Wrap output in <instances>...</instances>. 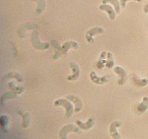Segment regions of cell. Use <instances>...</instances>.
<instances>
[{"instance_id": "cell-13", "label": "cell", "mask_w": 148, "mask_h": 139, "mask_svg": "<svg viewBox=\"0 0 148 139\" xmlns=\"http://www.w3.org/2000/svg\"><path fill=\"white\" fill-rule=\"evenodd\" d=\"M76 124L80 129L84 130H89L90 129H91L94 126L95 121L92 118H90L86 122H82L80 120H76Z\"/></svg>"}, {"instance_id": "cell-12", "label": "cell", "mask_w": 148, "mask_h": 139, "mask_svg": "<svg viewBox=\"0 0 148 139\" xmlns=\"http://www.w3.org/2000/svg\"><path fill=\"white\" fill-rule=\"evenodd\" d=\"M38 27L37 24H32V23H27L25 24H22L18 30V34L20 38L25 37V32L27 31V30H36Z\"/></svg>"}, {"instance_id": "cell-9", "label": "cell", "mask_w": 148, "mask_h": 139, "mask_svg": "<svg viewBox=\"0 0 148 139\" xmlns=\"http://www.w3.org/2000/svg\"><path fill=\"white\" fill-rule=\"evenodd\" d=\"M70 67H71V70H72L73 74H71V75L67 76V80L71 81V82L77 80L79 79V76H80V73H81L79 65L76 63H71L70 64Z\"/></svg>"}, {"instance_id": "cell-4", "label": "cell", "mask_w": 148, "mask_h": 139, "mask_svg": "<svg viewBox=\"0 0 148 139\" xmlns=\"http://www.w3.org/2000/svg\"><path fill=\"white\" fill-rule=\"evenodd\" d=\"M80 128L73 124H67L63 126L59 132V139H67V135L70 132H79Z\"/></svg>"}, {"instance_id": "cell-25", "label": "cell", "mask_w": 148, "mask_h": 139, "mask_svg": "<svg viewBox=\"0 0 148 139\" xmlns=\"http://www.w3.org/2000/svg\"><path fill=\"white\" fill-rule=\"evenodd\" d=\"M119 1H120V4H121V7H123V8H125V7H126L127 2H129V1H136V2H141L142 0H119Z\"/></svg>"}, {"instance_id": "cell-1", "label": "cell", "mask_w": 148, "mask_h": 139, "mask_svg": "<svg viewBox=\"0 0 148 139\" xmlns=\"http://www.w3.org/2000/svg\"><path fill=\"white\" fill-rule=\"evenodd\" d=\"M8 86L10 88V89H11V90L10 91H8V92L5 93L3 95H2L1 98H0V104L2 105H3V103L5 101H7L8 99H14V98L17 97L19 94L23 93L24 90H25V88L17 87L13 82H10Z\"/></svg>"}, {"instance_id": "cell-19", "label": "cell", "mask_w": 148, "mask_h": 139, "mask_svg": "<svg viewBox=\"0 0 148 139\" xmlns=\"http://www.w3.org/2000/svg\"><path fill=\"white\" fill-rule=\"evenodd\" d=\"M102 4H110L113 6V8L116 10V13H119L121 11V4L119 0H101Z\"/></svg>"}, {"instance_id": "cell-20", "label": "cell", "mask_w": 148, "mask_h": 139, "mask_svg": "<svg viewBox=\"0 0 148 139\" xmlns=\"http://www.w3.org/2000/svg\"><path fill=\"white\" fill-rule=\"evenodd\" d=\"M8 124L9 119L8 117V116H6V115H2V116H0V125H1V128L3 130V132H8Z\"/></svg>"}, {"instance_id": "cell-26", "label": "cell", "mask_w": 148, "mask_h": 139, "mask_svg": "<svg viewBox=\"0 0 148 139\" xmlns=\"http://www.w3.org/2000/svg\"><path fill=\"white\" fill-rule=\"evenodd\" d=\"M144 12H145V13H148V4L145 5V6L144 7Z\"/></svg>"}, {"instance_id": "cell-24", "label": "cell", "mask_w": 148, "mask_h": 139, "mask_svg": "<svg viewBox=\"0 0 148 139\" xmlns=\"http://www.w3.org/2000/svg\"><path fill=\"white\" fill-rule=\"evenodd\" d=\"M105 67L107 69H113L114 67V59H113V55L110 52L107 54V61L105 64Z\"/></svg>"}, {"instance_id": "cell-7", "label": "cell", "mask_w": 148, "mask_h": 139, "mask_svg": "<svg viewBox=\"0 0 148 139\" xmlns=\"http://www.w3.org/2000/svg\"><path fill=\"white\" fill-rule=\"evenodd\" d=\"M121 125V121H114L113 122L111 123L109 128V132L110 135L113 139H121V135L117 131L118 128H119L120 126Z\"/></svg>"}, {"instance_id": "cell-3", "label": "cell", "mask_w": 148, "mask_h": 139, "mask_svg": "<svg viewBox=\"0 0 148 139\" xmlns=\"http://www.w3.org/2000/svg\"><path fill=\"white\" fill-rule=\"evenodd\" d=\"M54 105L56 107H62L65 109L66 113H65V116L66 118L69 119L71 116H73L74 112V108L73 105L71 104V102H70V100L66 99H63V98H61V99H58L54 102Z\"/></svg>"}, {"instance_id": "cell-11", "label": "cell", "mask_w": 148, "mask_h": 139, "mask_svg": "<svg viewBox=\"0 0 148 139\" xmlns=\"http://www.w3.org/2000/svg\"><path fill=\"white\" fill-rule=\"evenodd\" d=\"M99 7L102 11L106 12L108 15L109 16L110 20H115L116 12L115 10V9L113 8V7L111 5H108V4H102V5H100Z\"/></svg>"}, {"instance_id": "cell-10", "label": "cell", "mask_w": 148, "mask_h": 139, "mask_svg": "<svg viewBox=\"0 0 148 139\" xmlns=\"http://www.w3.org/2000/svg\"><path fill=\"white\" fill-rule=\"evenodd\" d=\"M67 99L74 104V112L79 113L82 111L83 107V103L80 98H79L75 95H68L67 96Z\"/></svg>"}, {"instance_id": "cell-15", "label": "cell", "mask_w": 148, "mask_h": 139, "mask_svg": "<svg viewBox=\"0 0 148 139\" xmlns=\"http://www.w3.org/2000/svg\"><path fill=\"white\" fill-rule=\"evenodd\" d=\"M79 48V44L76 43V41H73V40H70V41L65 42L62 46V53L63 55H66L67 53V52L70 50L71 49H77Z\"/></svg>"}, {"instance_id": "cell-6", "label": "cell", "mask_w": 148, "mask_h": 139, "mask_svg": "<svg viewBox=\"0 0 148 139\" xmlns=\"http://www.w3.org/2000/svg\"><path fill=\"white\" fill-rule=\"evenodd\" d=\"M113 71L119 77V79L117 81L119 85V86L125 85L127 80V74L126 71L123 69L122 67H121V66H116L114 68V69H113Z\"/></svg>"}, {"instance_id": "cell-17", "label": "cell", "mask_w": 148, "mask_h": 139, "mask_svg": "<svg viewBox=\"0 0 148 139\" xmlns=\"http://www.w3.org/2000/svg\"><path fill=\"white\" fill-rule=\"evenodd\" d=\"M18 114L22 116V128H27L30 125V116L27 113L22 112L21 111H18Z\"/></svg>"}, {"instance_id": "cell-21", "label": "cell", "mask_w": 148, "mask_h": 139, "mask_svg": "<svg viewBox=\"0 0 148 139\" xmlns=\"http://www.w3.org/2000/svg\"><path fill=\"white\" fill-rule=\"evenodd\" d=\"M148 108V97L145 96L142 99V102L140 103L137 107V111L140 113H143L147 110Z\"/></svg>"}, {"instance_id": "cell-14", "label": "cell", "mask_w": 148, "mask_h": 139, "mask_svg": "<svg viewBox=\"0 0 148 139\" xmlns=\"http://www.w3.org/2000/svg\"><path fill=\"white\" fill-rule=\"evenodd\" d=\"M51 45L53 46V47L54 48V50H55V53L53 55V59L54 60H56L63 55L62 49V47H61L60 44H59V43L57 40H51Z\"/></svg>"}, {"instance_id": "cell-8", "label": "cell", "mask_w": 148, "mask_h": 139, "mask_svg": "<svg viewBox=\"0 0 148 139\" xmlns=\"http://www.w3.org/2000/svg\"><path fill=\"white\" fill-rule=\"evenodd\" d=\"M90 78L93 83L96 85H104L109 81L110 77L108 75L98 77L95 72H91L90 73Z\"/></svg>"}, {"instance_id": "cell-16", "label": "cell", "mask_w": 148, "mask_h": 139, "mask_svg": "<svg viewBox=\"0 0 148 139\" xmlns=\"http://www.w3.org/2000/svg\"><path fill=\"white\" fill-rule=\"evenodd\" d=\"M9 79H15L18 82H22L24 81L22 76L18 72H9V73H8L7 74H5L4 76V80H8Z\"/></svg>"}, {"instance_id": "cell-23", "label": "cell", "mask_w": 148, "mask_h": 139, "mask_svg": "<svg viewBox=\"0 0 148 139\" xmlns=\"http://www.w3.org/2000/svg\"><path fill=\"white\" fill-rule=\"evenodd\" d=\"M32 1L37 3V8L36 10L37 14L39 15L42 14L45 9V0H32Z\"/></svg>"}, {"instance_id": "cell-5", "label": "cell", "mask_w": 148, "mask_h": 139, "mask_svg": "<svg viewBox=\"0 0 148 139\" xmlns=\"http://www.w3.org/2000/svg\"><path fill=\"white\" fill-rule=\"evenodd\" d=\"M104 32V30L103 28L100 27H95L93 28L90 29V30H88L85 35L86 40L90 43V44H92L94 42V38H93V36L98 34H102Z\"/></svg>"}, {"instance_id": "cell-18", "label": "cell", "mask_w": 148, "mask_h": 139, "mask_svg": "<svg viewBox=\"0 0 148 139\" xmlns=\"http://www.w3.org/2000/svg\"><path fill=\"white\" fill-rule=\"evenodd\" d=\"M107 52L105 51L102 52L99 56V58L98 60L97 63H96V67L99 69H102L103 68L105 67V64H106V61L105 60L107 57Z\"/></svg>"}, {"instance_id": "cell-2", "label": "cell", "mask_w": 148, "mask_h": 139, "mask_svg": "<svg viewBox=\"0 0 148 139\" xmlns=\"http://www.w3.org/2000/svg\"><path fill=\"white\" fill-rule=\"evenodd\" d=\"M30 41H31L33 47L36 50H47L50 48V44L48 43L40 41L39 32L36 30H34L31 33Z\"/></svg>"}, {"instance_id": "cell-22", "label": "cell", "mask_w": 148, "mask_h": 139, "mask_svg": "<svg viewBox=\"0 0 148 139\" xmlns=\"http://www.w3.org/2000/svg\"><path fill=\"white\" fill-rule=\"evenodd\" d=\"M133 83L138 87H145L148 85V80L147 79H139L136 75L133 76Z\"/></svg>"}]
</instances>
